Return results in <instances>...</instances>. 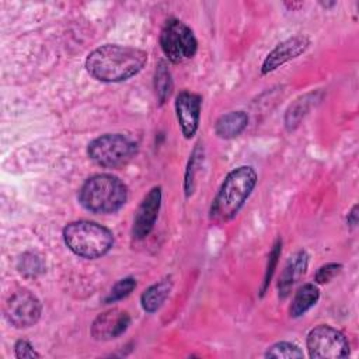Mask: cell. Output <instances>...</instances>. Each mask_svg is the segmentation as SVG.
<instances>
[{"mask_svg":"<svg viewBox=\"0 0 359 359\" xmlns=\"http://www.w3.org/2000/svg\"><path fill=\"white\" fill-rule=\"evenodd\" d=\"M346 222H348V224H349L351 227H355V226L358 224V205H355V206L352 208V210L348 213Z\"/></svg>","mask_w":359,"mask_h":359,"instance_id":"484cf974","label":"cell"},{"mask_svg":"<svg viewBox=\"0 0 359 359\" xmlns=\"http://www.w3.org/2000/svg\"><path fill=\"white\" fill-rule=\"evenodd\" d=\"M321 6H324V7H332V6H335V1H332V3H321Z\"/></svg>","mask_w":359,"mask_h":359,"instance_id":"83f0119b","label":"cell"},{"mask_svg":"<svg viewBox=\"0 0 359 359\" xmlns=\"http://www.w3.org/2000/svg\"><path fill=\"white\" fill-rule=\"evenodd\" d=\"M309 356L313 359H339L349 355V344L345 335L325 324L314 327L306 338Z\"/></svg>","mask_w":359,"mask_h":359,"instance_id":"52a82bcc","label":"cell"},{"mask_svg":"<svg viewBox=\"0 0 359 359\" xmlns=\"http://www.w3.org/2000/svg\"><path fill=\"white\" fill-rule=\"evenodd\" d=\"M154 90L160 104H164L171 94L172 80L165 60H160L154 73Z\"/></svg>","mask_w":359,"mask_h":359,"instance_id":"ac0fdd59","label":"cell"},{"mask_svg":"<svg viewBox=\"0 0 359 359\" xmlns=\"http://www.w3.org/2000/svg\"><path fill=\"white\" fill-rule=\"evenodd\" d=\"M80 205L97 215L118 212L128 199V188L122 180L111 174H97L86 180L79 189Z\"/></svg>","mask_w":359,"mask_h":359,"instance_id":"3957f363","label":"cell"},{"mask_svg":"<svg viewBox=\"0 0 359 359\" xmlns=\"http://www.w3.org/2000/svg\"><path fill=\"white\" fill-rule=\"evenodd\" d=\"M161 206V188L153 187L142 199L132 226V236L136 240L146 238L154 229Z\"/></svg>","mask_w":359,"mask_h":359,"instance_id":"9c48e42d","label":"cell"},{"mask_svg":"<svg viewBox=\"0 0 359 359\" xmlns=\"http://www.w3.org/2000/svg\"><path fill=\"white\" fill-rule=\"evenodd\" d=\"M303 356H304V353L297 345H294L292 342H286V341L273 344L265 352V358H276V359H279V358L293 359V358H303Z\"/></svg>","mask_w":359,"mask_h":359,"instance_id":"ffe728a7","label":"cell"},{"mask_svg":"<svg viewBox=\"0 0 359 359\" xmlns=\"http://www.w3.org/2000/svg\"><path fill=\"white\" fill-rule=\"evenodd\" d=\"M257 172L250 165H240L231 170L222 182L212 208L210 220L226 223L231 220L243 208L257 185Z\"/></svg>","mask_w":359,"mask_h":359,"instance_id":"7a4b0ae2","label":"cell"},{"mask_svg":"<svg viewBox=\"0 0 359 359\" xmlns=\"http://www.w3.org/2000/svg\"><path fill=\"white\" fill-rule=\"evenodd\" d=\"M286 6H289L290 8H296V7H302V3H290V4L286 3Z\"/></svg>","mask_w":359,"mask_h":359,"instance_id":"4316f807","label":"cell"},{"mask_svg":"<svg viewBox=\"0 0 359 359\" xmlns=\"http://www.w3.org/2000/svg\"><path fill=\"white\" fill-rule=\"evenodd\" d=\"M201 95L191 91H181L175 98V114L184 137L191 139L199 126Z\"/></svg>","mask_w":359,"mask_h":359,"instance_id":"7c38bea8","label":"cell"},{"mask_svg":"<svg viewBox=\"0 0 359 359\" xmlns=\"http://www.w3.org/2000/svg\"><path fill=\"white\" fill-rule=\"evenodd\" d=\"M17 269L25 278H36L43 272V261L38 254L28 251L18 258Z\"/></svg>","mask_w":359,"mask_h":359,"instance_id":"d6986e66","label":"cell"},{"mask_svg":"<svg viewBox=\"0 0 359 359\" xmlns=\"http://www.w3.org/2000/svg\"><path fill=\"white\" fill-rule=\"evenodd\" d=\"M171 287H172L171 279H161L157 283L149 286L140 296V303L143 310L146 313L157 311L168 297Z\"/></svg>","mask_w":359,"mask_h":359,"instance_id":"9a60e30c","label":"cell"},{"mask_svg":"<svg viewBox=\"0 0 359 359\" xmlns=\"http://www.w3.org/2000/svg\"><path fill=\"white\" fill-rule=\"evenodd\" d=\"M147 63V53L139 48L115 43L102 45L86 57V70L104 83H119L136 76Z\"/></svg>","mask_w":359,"mask_h":359,"instance_id":"6da1fadb","label":"cell"},{"mask_svg":"<svg viewBox=\"0 0 359 359\" xmlns=\"http://www.w3.org/2000/svg\"><path fill=\"white\" fill-rule=\"evenodd\" d=\"M341 271H342V265H341V264H335V262L325 264V265H323V266H320V268L317 269L316 276H314V280H316V283H320V285L328 283V282H331Z\"/></svg>","mask_w":359,"mask_h":359,"instance_id":"cb8c5ba5","label":"cell"},{"mask_svg":"<svg viewBox=\"0 0 359 359\" xmlns=\"http://www.w3.org/2000/svg\"><path fill=\"white\" fill-rule=\"evenodd\" d=\"M310 45V39L306 35H294L290 36L280 43H278L264 59L261 66V73L268 74L282 65L299 57L302 53L306 52V49Z\"/></svg>","mask_w":359,"mask_h":359,"instance_id":"30bf717a","label":"cell"},{"mask_svg":"<svg viewBox=\"0 0 359 359\" xmlns=\"http://www.w3.org/2000/svg\"><path fill=\"white\" fill-rule=\"evenodd\" d=\"M199 157H202V154L199 153V149L195 147V150L191 154L187 171H185V181H184V189H185V195L189 196L194 192V180H195V171H196V165H198V160Z\"/></svg>","mask_w":359,"mask_h":359,"instance_id":"603a6c76","label":"cell"},{"mask_svg":"<svg viewBox=\"0 0 359 359\" xmlns=\"http://www.w3.org/2000/svg\"><path fill=\"white\" fill-rule=\"evenodd\" d=\"M316 100V94L310 93L306 95H302L297 98L286 111L285 115V125L289 130H293L299 126L300 121L304 118V115L309 112V109L313 107V101Z\"/></svg>","mask_w":359,"mask_h":359,"instance_id":"e0dca14e","label":"cell"},{"mask_svg":"<svg viewBox=\"0 0 359 359\" xmlns=\"http://www.w3.org/2000/svg\"><path fill=\"white\" fill-rule=\"evenodd\" d=\"M14 355L18 359H34L41 358V355L35 351V348L27 339H18L14 345Z\"/></svg>","mask_w":359,"mask_h":359,"instance_id":"d4e9b609","label":"cell"},{"mask_svg":"<svg viewBox=\"0 0 359 359\" xmlns=\"http://www.w3.org/2000/svg\"><path fill=\"white\" fill-rule=\"evenodd\" d=\"M248 125V115L244 111H231L222 115L215 123V133L222 139L237 137Z\"/></svg>","mask_w":359,"mask_h":359,"instance_id":"5bb4252c","label":"cell"},{"mask_svg":"<svg viewBox=\"0 0 359 359\" xmlns=\"http://www.w3.org/2000/svg\"><path fill=\"white\" fill-rule=\"evenodd\" d=\"M63 241L76 255L95 259L109 252L114 245V234L95 222L77 220L65 226Z\"/></svg>","mask_w":359,"mask_h":359,"instance_id":"277c9868","label":"cell"},{"mask_svg":"<svg viewBox=\"0 0 359 359\" xmlns=\"http://www.w3.org/2000/svg\"><path fill=\"white\" fill-rule=\"evenodd\" d=\"M130 325V316L121 309H109L98 314L91 324V335L97 341H111L121 337Z\"/></svg>","mask_w":359,"mask_h":359,"instance_id":"8fae6325","label":"cell"},{"mask_svg":"<svg viewBox=\"0 0 359 359\" xmlns=\"http://www.w3.org/2000/svg\"><path fill=\"white\" fill-rule=\"evenodd\" d=\"M160 46L170 62L181 63L195 56L198 41L185 22L177 18H170L161 28Z\"/></svg>","mask_w":359,"mask_h":359,"instance_id":"8992f818","label":"cell"},{"mask_svg":"<svg viewBox=\"0 0 359 359\" xmlns=\"http://www.w3.org/2000/svg\"><path fill=\"white\" fill-rule=\"evenodd\" d=\"M307 264H309V255L303 250L289 258L278 282V294L280 299H286L290 294V290L294 282L304 275L307 269Z\"/></svg>","mask_w":359,"mask_h":359,"instance_id":"4fadbf2b","label":"cell"},{"mask_svg":"<svg viewBox=\"0 0 359 359\" xmlns=\"http://www.w3.org/2000/svg\"><path fill=\"white\" fill-rule=\"evenodd\" d=\"M136 153V143L122 133H105L88 143L87 154L104 168H116L126 164Z\"/></svg>","mask_w":359,"mask_h":359,"instance_id":"5b68a950","label":"cell"},{"mask_svg":"<svg viewBox=\"0 0 359 359\" xmlns=\"http://www.w3.org/2000/svg\"><path fill=\"white\" fill-rule=\"evenodd\" d=\"M318 297H320V290L314 283H304L303 286H300L294 293V297L289 309L290 317L297 318L303 316L318 302Z\"/></svg>","mask_w":359,"mask_h":359,"instance_id":"2e32d148","label":"cell"},{"mask_svg":"<svg viewBox=\"0 0 359 359\" xmlns=\"http://www.w3.org/2000/svg\"><path fill=\"white\" fill-rule=\"evenodd\" d=\"M280 252H282V240L278 238L273 245H272V250L268 255V264H266V269H265V275H264V282H262V286H261V296L265 293V290L268 289L269 283H271V279L273 276V272H275V268L278 265V261H279V257H280Z\"/></svg>","mask_w":359,"mask_h":359,"instance_id":"7402d4cb","label":"cell"},{"mask_svg":"<svg viewBox=\"0 0 359 359\" xmlns=\"http://www.w3.org/2000/svg\"><path fill=\"white\" fill-rule=\"evenodd\" d=\"M41 313L42 304L39 299L27 289L14 292L4 306V316L15 328H28L35 325L41 318Z\"/></svg>","mask_w":359,"mask_h":359,"instance_id":"ba28073f","label":"cell"},{"mask_svg":"<svg viewBox=\"0 0 359 359\" xmlns=\"http://www.w3.org/2000/svg\"><path fill=\"white\" fill-rule=\"evenodd\" d=\"M136 287V279L132 278V276H128V278H123L121 280H118L111 292L108 293V296L105 297V302L107 303H114V302H118V300H122L125 299L126 296H129L133 289Z\"/></svg>","mask_w":359,"mask_h":359,"instance_id":"44dd1931","label":"cell"}]
</instances>
